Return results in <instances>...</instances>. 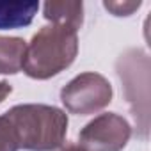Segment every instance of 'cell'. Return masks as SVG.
<instances>
[{"instance_id":"1","label":"cell","mask_w":151,"mask_h":151,"mask_svg":"<svg viewBox=\"0 0 151 151\" xmlns=\"http://www.w3.org/2000/svg\"><path fill=\"white\" fill-rule=\"evenodd\" d=\"M14 128L18 146L25 151H55L64 144L68 116L53 105L23 103L4 114Z\"/></svg>"},{"instance_id":"2","label":"cell","mask_w":151,"mask_h":151,"mask_svg":"<svg viewBox=\"0 0 151 151\" xmlns=\"http://www.w3.org/2000/svg\"><path fill=\"white\" fill-rule=\"evenodd\" d=\"M78 53V30L50 23L32 36L25 50L23 71L30 78L46 80L69 68Z\"/></svg>"},{"instance_id":"3","label":"cell","mask_w":151,"mask_h":151,"mask_svg":"<svg viewBox=\"0 0 151 151\" xmlns=\"http://www.w3.org/2000/svg\"><path fill=\"white\" fill-rule=\"evenodd\" d=\"M117 75L123 82L124 94L128 98V103L132 107L135 123H139L140 135H147V101L140 98V93L147 94V84H149V59L142 50L132 48L119 55L116 62Z\"/></svg>"},{"instance_id":"4","label":"cell","mask_w":151,"mask_h":151,"mask_svg":"<svg viewBox=\"0 0 151 151\" xmlns=\"http://www.w3.org/2000/svg\"><path fill=\"white\" fill-rule=\"evenodd\" d=\"M60 101L71 114L91 116L112 101V86L100 73H80L60 89Z\"/></svg>"},{"instance_id":"5","label":"cell","mask_w":151,"mask_h":151,"mask_svg":"<svg viewBox=\"0 0 151 151\" xmlns=\"http://www.w3.org/2000/svg\"><path fill=\"white\" fill-rule=\"evenodd\" d=\"M132 137L128 121L116 114H100L89 121L78 133V146L86 151H121Z\"/></svg>"},{"instance_id":"6","label":"cell","mask_w":151,"mask_h":151,"mask_svg":"<svg viewBox=\"0 0 151 151\" xmlns=\"http://www.w3.org/2000/svg\"><path fill=\"white\" fill-rule=\"evenodd\" d=\"M43 16L50 23L64 25L78 30L84 23L82 2H46L43 6Z\"/></svg>"},{"instance_id":"7","label":"cell","mask_w":151,"mask_h":151,"mask_svg":"<svg viewBox=\"0 0 151 151\" xmlns=\"http://www.w3.org/2000/svg\"><path fill=\"white\" fill-rule=\"evenodd\" d=\"M37 9V2H0V30L30 25Z\"/></svg>"},{"instance_id":"8","label":"cell","mask_w":151,"mask_h":151,"mask_svg":"<svg viewBox=\"0 0 151 151\" xmlns=\"http://www.w3.org/2000/svg\"><path fill=\"white\" fill-rule=\"evenodd\" d=\"M27 43L22 37L0 36V75H16L23 69Z\"/></svg>"},{"instance_id":"9","label":"cell","mask_w":151,"mask_h":151,"mask_svg":"<svg viewBox=\"0 0 151 151\" xmlns=\"http://www.w3.org/2000/svg\"><path fill=\"white\" fill-rule=\"evenodd\" d=\"M18 139L13 124L6 116H0V151H18Z\"/></svg>"},{"instance_id":"10","label":"cell","mask_w":151,"mask_h":151,"mask_svg":"<svg viewBox=\"0 0 151 151\" xmlns=\"http://www.w3.org/2000/svg\"><path fill=\"white\" fill-rule=\"evenodd\" d=\"M103 6L114 16H128L140 7V2H123V4L121 2H105Z\"/></svg>"},{"instance_id":"11","label":"cell","mask_w":151,"mask_h":151,"mask_svg":"<svg viewBox=\"0 0 151 151\" xmlns=\"http://www.w3.org/2000/svg\"><path fill=\"white\" fill-rule=\"evenodd\" d=\"M11 91H13V87H11V84H9V82L0 80V103H2V101L11 94Z\"/></svg>"},{"instance_id":"12","label":"cell","mask_w":151,"mask_h":151,"mask_svg":"<svg viewBox=\"0 0 151 151\" xmlns=\"http://www.w3.org/2000/svg\"><path fill=\"white\" fill-rule=\"evenodd\" d=\"M55 151H86V149H84L82 146H78V144H66V146L62 144V146L57 147Z\"/></svg>"}]
</instances>
